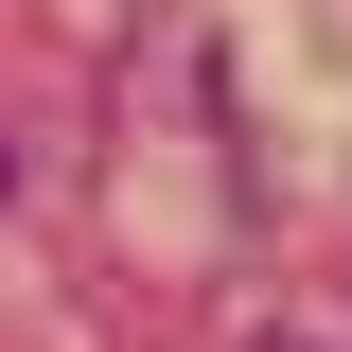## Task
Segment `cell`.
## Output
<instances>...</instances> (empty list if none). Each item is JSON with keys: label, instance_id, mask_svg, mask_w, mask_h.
I'll return each instance as SVG.
<instances>
[]
</instances>
